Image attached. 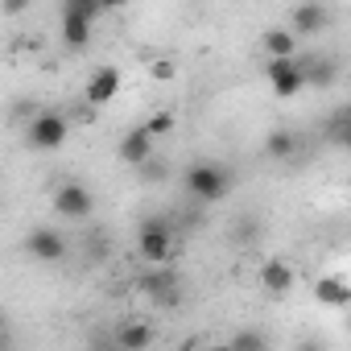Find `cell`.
<instances>
[{
  "label": "cell",
  "mask_w": 351,
  "mask_h": 351,
  "mask_svg": "<svg viewBox=\"0 0 351 351\" xmlns=\"http://www.w3.org/2000/svg\"><path fill=\"white\" fill-rule=\"evenodd\" d=\"M182 186H186V195L199 199V203H219V199L232 191V173H228L219 161H195V165H186Z\"/></svg>",
  "instance_id": "obj_1"
},
{
  "label": "cell",
  "mask_w": 351,
  "mask_h": 351,
  "mask_svg": "<svg viewBox=\"0 0 351 351\" xmlns=\"http://www.w3.org/2000/svg\"><path fill=\"white\" fill-rule=\"evenodd\" d=\"M29 145L34 149H42V153H54V149H62L66 145V136H71V116L66 112H54V108H42L34 120H29Z\"/></svg>",
  "instance_id": "obj_2"
},
{
  "label": "cell",
  "mask_w": 351,
  "mask_h": 351,
  "mask_svg": "<svg viewBox=\"0 0 351 351\" xmlns=\"http://www.w3.org/2000/svg\"><path fill=\"white\" fill-rule=\"evenodd\" d=\"M265 79H269L277 99H293L306 91V71H302L298 54L293 58H265Z\"/></svg>",
  "instance_id": "obj_3"
},
{
  "label": "cell",
  "mask_w": 351,
  "mask_h": 351,
  "mask_svg": "<svg viewBox=\"0 0 351 351\" xmlns=\"http://www.w3.org/2000/svg\"><path fill=\"white\" fill-rule=\"evenodd\" d=\"M136 252H141L145 265H169V256H173V228L161 223V219H145L141 236H136Z\"/></svg>",
  "instance_id": "obj_4"
},
{
  "label": "cell",
  "mask_w": 351,
  "mask_h": 351,
  "mask_svg": "<svg viewBox=\"0 0 351 351\" xmlns=\"http://www.w3.org/2000/svg\"><path fill=\"white\" fill-rule=\"evenodd\" d=\"M54 211H58L62 219H71V223H83V219H91L95 199H91V191H87L83 182H62V186L54 191Z\"/></svg>",
  "instance_id": "obj_5"
},
{
  "label": "cell",
  "mask_w": 351,
  "mask_h": 351,
  "mask_svg": "<svg viewBox=\"0 0 351 351\" xmlns=\"http://www.w3.org/2000/svg\"><path fill=\"white\" fill-rule=\"evenodd\" d=\"M120 87H124V75H120V66H112V62H104V66H95V71L87 75V87H83V99H87L91 108H104V104H112V99L120 95Z\"/></svg>",
  "instance_id": "obj_6"
},
{
  "label": "cell",
  "mask_w": 351,
  "mask_h": 351,
  "mask_svg": "<svg viewBox=\"0 0 351 351\" xmlns=\"http://www.w3.org/2000/svg\"><path fill=\"white\" fill-rule=\"evenodd\" d=\"M141 289H145L157 306H178V302H182L178 273H173L169 265H149V273L141 277Z\"/></svg>",
  "instance_id": "obj_7"
},
{
  "label": "cell",
  "mask_w": 351,
  "mask_h": 351,
  "mask_svg": "<svg viewBox=\"0 0 351 351\" xmlns=\"http://www.w3.org/2000/svg\"><path fill=\"white\" fill-rule=\"evenodd\" d=\"M25 248H29V256L42 261V265H58V261H66V236H62L58 228H34L29 240H25Z\"/></svg>",
  "instance_id": "obj_8"
},
{
  "label": "cell",
  "mask_w": 351,
  "mask_h": 351,
  "mask_svg": "<svg viewBox=\"0 0 351 351\" xmlns=\"http://www.w3.org/2000/svg\"><path fill=\"white\" fill-rule=\"evenodd\" d=\"M326 25H330V13H326L322 0H302V5H293V13H289V29L298 38H314Z\"/></svg>",
  "instance_id": "obj_9"
},
{
  "label": "cell",
  "mask_w": 351,
  "mask_h": 351,
  "mask_svg": "<svg viewBox=\"0 0 351 351\" xmlns=\"http://www.w3.org/2000/svg\"><path fill=\"white\" fill-rule=\"evenodd\" d=\"M116 153H120V161L124 165H145L149 157H153V132H149V124H136V128H128L124 136H120V145H116Z\"/></svg>",
  "instance_id": "obj_10"
},
{
  "label": "cell",
  "mask_w": 351,
  "mask_h": 351,
  "mask_svg": "<svg viewBox=\"0 0 351 351\" xmlns=\"http://www.w3.org/2000/svg\"><path fill=\"white\" fill-rule=\"evenodd\" d=\"M314 302L326 310H351V281L339 273H326L314 281Z\"/></svg>",
  "instance_id": "obj_11"
},
{
  "label": "cell",
  "mask_w": 351,
  "mask_h": 351,
  "mask_svg": "<svg viewBox=\"0 0 351 351\" xmlns=\"http://www.w3.org/2000/svg\"><path fill=\"white\" fill-rule=\"evenodd\" d=\"M298 62H302V71H306V87H310V91H326V87L339 79V66H335L330 54H298Z\"/></svg>",
  "instance_id": "obj_12"
},
{
  "label": "cell",
  "mask_w": 351,
  "mask_h": 351,
  "mask_svg": "<svg viewBox=\"0 0 351 351\" xmlns=\"http://www.w3.org/2000/svg\"><path fill=\"white\" fill-rule=\"evenodd\" d=\"M261 285H265L273 298H285V293L298 285V277H293V269H289L285 261H277V256H273V261H265V265H261Z\"/></svg>",
  "instance_id": "obj_13"
},
{
  "label": "cell",
  "mask_w": 351,
  "mask_h": 351,
  "mask_svg": "<svg viewBox=\"0 0 351 351\" xmlns=\"http://www.w3.org/2000/svg\"><path fill=\"white\" fill-rule=\"evenodd\" d=\"M261 46H265L269 58H293V54H298V34L285 29V25H273V29H265Z\"/></svg>",
  "instance_id": "obj_14"
},
{
  "label": "cell",
  "mask_w": 351,
  "mask_h": 351,
  "mask_svg": "<svg viewBox=\"0 0 351 351\" xmlns=\"http://www.w3.org/2000/svg\"><path fill=\"white\" fill-rule=\"evenodd\" d=\"M326 141L335 145V149H347L351 153V104H343V108H335L330 116H326Z\"/></svg>",
  "instance_id": "obj_15"
},
{
  "label": "cell",
  "mask_w": 351,
  "mask_h": 351,
  "mask_svg": "<svg viewBox=\"0 0 351 351\" xmlns=\"http://www.w3.org/2000/svg\"><path fill=\"white\" fill-rule=\"evenodd\" d=\"M298 132H289V128H273L269 136H265V157L269 161H289L293 153H298Z\"/></svg>",
  "instance_id": "obj_16"
},
{
  "label": "cell",
  "mask_w": 351,
  "mask_h": 351,
  "mask_svg": "<svg viewBox=\"0 0 351 351\" xmlns=\"http://www.w3.org/2000/svg\"><path fill=\"white\" fill-rule=\"evenodd\" d=\"M91 25H95V21H87V17H79V13H62V42H66L71 50H83V46L91 42Z\"/></svg>",
  "instance_id": "obj_17"
},
{
  "label": "cell",
  "mask_w": 351,
  "mask_h": 351,
  "mask_svg": "<svg viewBox=\"0 0 351 351\" xmlns=\"http://www.w3.org/2000/svg\"><path fill=\"white\" fill-rule=\"evenodd\" d=\"M153 343V330L145 326V322H120L116 326V347H124V351H145Z\"/></svg>",
  "instance_id": "obj_18"
},
{
  "label": "cell",
  "mask_w": 351,
  "mask_h": 351,
  "mask_svg": "<svg viewBox=\"0 0 351 351\" xmlns=\"http://www.w3.org/2000/svg\"><path fill=\"white\" fill-rule=\"evenodd\" d=\"M62 13H79L87 21H99L108 9H104V0H62Z\"/></svg>",
  "instance_id": "obj_19"
},
{
  "label": "cell",
  "mask_w": 351,
  "mask_h": 351,
  "mask_svg": "<svg viewBox=\"0 0 351 351\" xmlns=\"http://www.w3.org/2000/svg\"><path fill=\"white\" fill-rule=\"evenodd\" d=\"M136 169H141V182H165V178H169V161H161L157 153H153L145 165H136Z\"/></svg>",
  "instance_id": "obj_20"
},
{
  "label": "cell",
  "mask_w": 351,
  "mask_h": 351,
  "mask_svg": "<svg viewBox=\"0 0 351 351\" xmlns=\"http://www.w3.org/2000/svg\"><path fill=\"white\" fill-rule=\"evenodd\" d=\"M145 124H149V132H153V136H169V132H173V112H169V108H157Z\"/></svg>",
  "instance_id": "obj_21"
},
{
  "label": "cell",
  "mask_w": 351,
  "mask_h": 351,
  "mask_svg": "<svg viewBox=\"0 0 351 351\" xmlns=\"http://www.w3.org/2000/svg\"><path fill=\"white\" fill-rule=\"evenodd\" d=\"M232 351H265V335L261 330H240V335H232Z\"/></svg>",
  "instance_id": "obj_22"
},
{
  "label": "cell",
  "mask_w": 351,
  "mask_h": 351,
  "mask_svg": "<svg viewBox=\"0 0 351 351\" xmlns=\"http://www.w3.org/2000/svg\"><path fill=\"white\" fill-rule=\"evenodd\" d=\"M149 75L157 83H169L173 75H178V66H173V58H149Z\"/></svg>",
  "instance_id": "obj_23"
},
{
  "label": "cell",
  "mask_w": 351,
  "mask_h": 351,
  "mask_svg": "<svg viewBox=\"0 0 351 351\" xmlns=\"http://www.w3.org/2000/svg\"><path fill=\"white\" fill-rule=\"evenodd\" d=\"M256 236H261V223H256V219H240V228H236V240H240V244H252Z\"/></svg>",
  "instance_id": "obj_24"
},
{
  "label": "cell",
  "mask_w": 351,
  "mask_h": 351,
  "mask_svg": "<svg viewBox=\"0 0 351 351\" xmlns=\"http://www.w3.org/2000/svg\"><path fill=\"white\" fill-rule=\"evenodd\" d=\"M128 5H132V0H104L108 13H120V9H128Z\"/></svg>",
  "instance_id": "obj_25"
},
{
  "label": "cell",
  "mask_w": 351,
  "mask_h": 351,
  "mask_svg": "<svg viewBox=\"0 0 351 351\" xmlns=\"http://www.w3.org/2000/svg\"><path fill=\"white\" fill-rule=\"evenodd\" d=\"M29 5V0H5V13H21Z\"/></svg>",
  "instance_id": "obj_26"
},
{
  "label": "cell",
  "mask_w": 351,
  "mask_h": 351,
  "mask_svg": "<svg viewBox=\"0 0 351 351\" xmlns=\"http://www.w3.org/2000/svg\"><path fill=\"white\" fill-rule=\"evenodd\" d=\"M347 326H351V318H347Z\"/></svg>",
  "instance_id": "obj_27"
}]
</instances>
